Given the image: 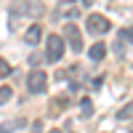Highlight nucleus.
I'll return each instance as SVG.
<instances>
[{
    "instance_id": "obj_1",
    "label": "nucleus",
    "mask_w": 133,
    "mask_h": 133,
    "mask_svg": "<svg viewBox=\"0 0 133 133\" xmlns=\"http://www.w3.org/2000/svg\"><path fill=\"white\" fill-rule=\"evenodd\" d=\"M85 29L91 32V35H107L109 29H112V24H109V19L101 16V14H91L85 19Z\"/></svg>"
},
{
    "instance_id": "obj_2",
    "label": "nucleus",
    "mask_w": 133,
    "mask_h": 133,
    "mask_svg": "<svg viewBox=\"0 0 133 133\" xmlns=\"http://www.w3.org/2000/svg\"><path fill=\"white\" fill-rule=\"evenodd\" d=\"M64 56V37L61 35H48L45 40V59L48 61H59Z\"/></svg>"
},
{
    "instance_id": "obj_3",
    "label": "nucleus",
    "mask_w": 133,
    "mask_h": 133,
    "mask_svg": "<svg viewBox=\"0 0 133 133\" xmlns=\"http://www.w3.org/2000/svg\"><path fill=\"white\" fill-rule=\"evenodd\" d=\"M27 88H29V93H45V88H48V75L43 72V69H32L29 77H27Z\"/></svg>"
},
{
    "instance_id": "obj_4",
    "label": "nucleus",
    "mask_w": 133,
    "mask_h": 133,
    "mask_svg": "<svg viewBox=\"0 0 133 133\" xmlns=\"http://www.w3.org/2000/svg\"><path fill=\"white\" fill-rule=\"evenodd\" d=\"M64 35H66V43H69V48L77 53V51H83V35H80V29H77L75 24H66L64 27Z\"/></svg>"
},
{
    "instance_id": "obj_5",
    "label": "nucleus",
    "mask_w": 133,
    "mask_h": 133,
    "mask_svg": "<svg viewBox=\"0 0 133 133\" xmlns=\"http://www.w3.org/2000/svg\"><path fill=\"white\" fill-rule=\"evenodd\" d=\"M40 37H43V27H40V24H32V27H27V32H24V40L29 43V45H37V43H40Z\"/></svg>"
},
{
    "instance_id": "obj_6",
    "label": "nucleus",
    "mask_w": 133,
    "mask_h": 133,
    "mask_svg": "<svg viewBox=\"0 0 133 133\" xmlns=\"http://www.w3.org/2000/svg\"><path fill=\"white\" fill-rule=\"evenodd\" d=\"M24 125H27V120H24V117H16V120H8V123L0 125V133H14V130H19V128H24Z\"/></svg>"
},
{
    "instance_id": "obj_7",
    "label": "nucleus",
    "mask_w": 133,
    "mask_h": 133,
    "mask_svg": "<svg viewBox=\"0 0 133 133\" xmlns=\"http://www.w3.org/2000/svg\"><path fill=\"white\" fill-rule=\"evenodd\" d=\"M88 56H91L93 61H101L107 56V45H104V43H93V48L88 51Z\"/></svg>"
},
{
    "instance_id": "obj_8",
    "label": "nucleus",
    "mask_w": 133,
    "mask_h": 133,
    "mask_svg": "<svg viewBox=\"0 0 133 133\" xmlns=\"http://www.w3.org/2000/svg\"><path fill=\"white\" fill-rule=\"evenodd\" d=\"M66 104H69V101H66V98H64V96H59V98H56V101H51V115H53V117H56L59 112H64V109H66Z\"/></svg>"
},
{
    "instance_id": "obj_9",
    "label": "nucleus",
    "mask_w": 133,
    "mask_h": 133,
    "mask_svg": "<svg viewBox=\"0 0 133 133\" xmlns=\"http://www.w3.org/2000/svg\"><path fill=\"white\" fill-rule=\"evenodd\" d=\"M80 112H83L80 117H91V115H93V104H91V98H88V96L80 101Z\"/></svg>"
},
{
    "instance_id": "obj_10",
    "label": "nucleus",
    "mask_w": 133,
    "mask_h": 133,
    "mask_svg": "<svg viewBox=\"0 0 133 133\" xmlns=\"http://www.w3.org/2000/svg\"><path fill=\"white\" fill-rule=\"evenodd\" d=\"M130 117H133V101L125 104L123 109H117V120H130Z\"/></svg>"
},
{
    "instance_id": "obj_11",
    "label": "nucleus",
    "mask_w": 133,
    "mask_h": 133,
    "mask_svg": "<svg viewBox=\"0 0 133 133\" xmlns=\"http://www.w3.org/2000/svg\"><path fill=\"white\" fill-rule=\"evenodd\" d=\"M11 93H14V91H11L8 85H3V88H0V104H5L8 98H11Z\"/></svg>"
},
{
    "instance_id": "obj_12",
    "label": "nucleus",
    "mask_w": 133,
    "mask_h": 133,
    "mask_svg": "<svg viewBox=\"0 0 133 133\" xmlns=\"http://www.w3.org/2000/svg\"><path fill=\"white\" fill-rule=\"evenodd\" d=\"M8 75H11V64L5 59H0V77H8Z\"/></svg>"
},
{
    "instance_id": "obj_13",
    "label": "nucleus",
    "mask_w": 133,
    "mask_h": 133,
    "mask_svg": "<svg viewBox=\"0 0 133 133\" xmlns=\"http://www.w3.org/2000/svg\"><path fill=\"white\" fill-rule=\"evenodd\" d=\"M120 37H123V40H128V43H133V27H125L123 32H120Z\"/></svg>"
},
{
    "instance_id": "obj_14",
    "label": "nucleus",
    "mask_w": 133,
    "mask_h": 133,
    "mask_svg": "<svg viewBox=\"0 0 133 133\" xmlns=\"http://www.w3.org/2000/svg\"><path fill=\"white\" fill-rule=\"evenodd\" d=\"M43 130V123H40V120H37V123H32V133H40Z\"/></svg>"
},
{
    "instance_id": "obj_15",
    "label": "nucleus",
    "mask_w": 133,
    "mask_h": 133,
    "mask_svg": "<svg viewBox=\"0 0 133 133\" xmlns=\"http://www.w3.org/2000/svg\"><path fill=\"white\" fill-rule=\"evenodd\" d=\"M61 3H77V0H61Z\"/></svg>"
},
{
    "instance_id": "obj_16",
    "label": "nucleus",
    "mask_w": 133,
    "mask_h": 133,
    "mask_svg": "<svg viewBox=\"0 0 133 133\" xmlns=\"http://www.w3.org/2000/svg\"><path fill=\"white\" fill-rule=\"evenodd\" d=\"M48 133H59V130H48Z\"/></svg>"
}]
</instances>
